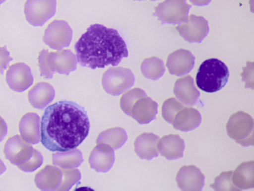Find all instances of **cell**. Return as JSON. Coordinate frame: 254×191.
<instances>
[{"mask_svg":"<svg viewBox=\"0 0 254 191\" xmlns=\"http://www.w3.org/2000/svg\"><path fill=\"white\" fill-rule=\"evenodd\" d=\"M41 124V143L52 152L76 148L88 136L90 127L84 108L66 100L47 107Z\"/></svg>","mask_w":254,"mask_h":191,"instance_id":"1","label":"cell"},{"mask_svg":"<svg viewBox=\"0 0 254 191\" xmlns=\"http://www.w3.org/2000/svg\"><path fill=\"white\" fill-rule=\"evenodd\" d=\"M74 49L80 65L92 69L117 66L128 55L126 43L118 31L100 24L91 25Z\"/></svg>","mask_w":254,"mask_h":191,"instance_id":"2","label":"cell"},{"mask_svg":"<svg viewBox=\"0 0 254 191\" xmlns=\"http://www.w3.org/2000/svg\"><path fill=\"white\" fill-rule=\"evenodd\" d=\"M3 153L12 164L25 172H32L43 162L41 153L25 142L19 135L9 137L6 141Z\"/></svg>","mask_w":254,"mask_h":191,"instance_id":"3","label":"cell"},{"mask_svg":"<svg viewBox=\"0 0 254 191\" xmlns=\"http://www.w3.org/2000/svg\"><path fill=\"white\" fill-rule=\"evenodd\" d=\"M77 64L76 56L68 49L55 52L43 49L39 52L38 57L40 75L45 79L52 78L55 72L68 75L76 69Z\"/></svg>","mask_w":254,"mask_h":191,"instance_id":"4","label":"cell"},{"mask_svg":"<svg viewBox=\"0 0 254 191\" xmlns=\"http://www.w3.org/2000/svg\"><path fill=\"white\" fill-rule=\"evenodd\" d=\"M229 76V69L223 62L217 59H209L200 64L196 75V83L204 92H215L225 86Z\"/></svg>","mask_w":254,"mask_h":191,"instance_id":"5","label":"cell"},{"mask_svg":"<svg viewBox=\"0 0 254 191\" xmlns=\"http://www.w3.org/2000/svg\"><path fill=\"white\" fill-rule=\"evenodd\" d=\"M228 135L243 147L253 146L254 121L248 113L240 111L232 114L226 125Z\"/></svg>","mask_w":254,"mask_h":191,"instance_id":"6","label":"cell"},{"mask_svg":"<svg viewBox=\"0 0 254 191\" xmlns=\"http://www.w3.org/2000/svg\"><path fill=\"white\" fill-rule=\"evenodd\" d=\"M135 77L131 70L121 66L110 67L103 74L102 85L108 94L119 96L131 88Z\"/></svg>","mask_w":254,"mask_h":191,"instance_id":"7","label":"cell"},{"mask_svg":"<svg viewBox=\"0 0 254 191\" xmlns=\"http://www.w3.org/2000/svg\"><path fill=\"white\" fill-rule=\"evenodd\" d=\"M191 7L186 0H165L154 8L153 15L157 17L162 25H175L187 21Z\"/></svg>","mask_w":254,"mask_h":191,"instance_id":"8","label":"cell"},{"mask_svg":"<svg viewBox=\"0 0 254 191\" xmlns=\"http://www.w3.org/2000/svg\"><path fill=\"white\" fill-rule=\"evenodd\" d=\"M72 37V30L64 20H54L45 30L43 42L50 48L57 51L69 46Z\"/></svg>","mask_w":254,"mask_h":191,"instance_id":"9","label":"cell"},{"mask_svg":"<svg viewBox=\"0 0 254 191\" xmlns=\"http://www.w3.org/2000/svg\"><path fill=\"white\" fill-rule=\"evenodd\" d=\"M56 0H27L24 12L27 21L34 26H42L56 12Z\"/></svg>","mask_w":254,"mask_h":191,"instance_id":"10","label":"cell"},{"mask_svg":"<svg viewBox=\"0 0 254 191\" xmlns=\"http://www.w3.org/2000/svg\"><path fill=\"white\" fill-rule=\"evenodd\" d=\"M180 35L189 43H199L209 32L208 21L201 16L190 14L187 22L176 27Z\"/></svg>","mask_w":254,"mask_h":191,"instance_id":"11","label":"cell"},{"mask_svg":"<svg viewBox=\"0 0 254 191\" xmlns=\"http://www.w3.org/2000/svg\"><path fill=\"white\" fill-rule=\"evenodd\" d=\"M30 67L23 62L12 64L5 74V81L9 88L17 92H22L33 83Z\"/></svg>","mask_w":254,"mask_h":191,"instance_id":"12","label":"cell"},{"mask_svg":"<svg viewBox=\"0 0 254 191\" xmlns=\"http://www.w3.org/2000/svg\"><path fill=\"white\" fill-rule=\"evenodd\" d=\"M204 176L194 165L180 168L176 177L178 187L182 191H201L204 185Z\"/></svg>","mask_w":254,"mask_h":191,"instance_id":"13","label":"cell"},{"mask_svg":"<svg viewBox=\"0 0 254 191\" xmlns=\"http://www.w3.org/2000/svg\"><path fill=\"white\" fill-rule=\"evenodd\" d=\"M194 63L195 57L191 52L180 49L168 56L166 65L171 74L180 76L189 73Z\"/></svg>","mask_w":254,"mask_h":191,"instance_id":"14","label":"cell"},{"mask_svg":"<svg viewBox=\"0 0 254 191\" xmlns=\"http://www.w3.org/2000/svg\"><path fill=\"white\" fill-rule=\"evenodd\" d=\"M115 160L114 149L108 144L100 143L91 151L88 158L90 168L97 172L106 173Z\"/></svg>","mask_w":254,"mask_h":191,"instance_id":"15","label":"cell"},{"mask_svg":"<svg viewBox=\"0 0 254 191\" xmlns=\"http://www.w3.org/2000/svg\"><path fill=\"white\" fill-rule=\"evenodd\" d=\"M173 93L182 103L193 106L198 101L200 92L196 88L193 78L187 75L178 79L174 86Z\"/></svg>","mask_w":254,"mask_h":191,"instance_id":"16","label":"cell"},{"mask_svg":"<svg viewBox=\"0 0 254 191\" xmlns=\"http://www.w3.org/2000/svg\"><path fill=\"white\" fill-rule=\"evenodd\" d=\"M40 117L35 113L24 114L19 122V131L25 142L35 144L40 141Z\"/></svg>","mask_w":254,"mask_h":191,"instance_id":"17","label":"cell"},{"mask_svg":"<svg viewBox=\"0 0 254 191\" xmlns=\"http://www.w3.org/2000/svg\"><path fill=\"white\" fill-rule=\"evenodd\" d=\"M157 108L156 102L146 95L144 96L133 104L130 116L139 124H147L155 119Z\"/></svg>","mask_w":254,"mask_h":191,"instance_id":"18","label":"cell"},{"mask_svg":"<svg viewBox=\"0 0 254 191\" xmlns=\"http://www.w3.org/2000/svg\"><path fill=\"white\" fill-rule=\"evenodd\" d=\"M62 178L61 168L47 165L35 175L34 182L41 191H55L61 186Z\"/></svg>","mask_w":254,"mask_h":191,"instance_id":"19","label":"cell"},{"mask_svg":"<svg viewBox=\"0 0 254 191\" xmlns=\"http://www.w3.org/2000/svg\"><path fill=\"white\" fill-rule=\"evenodd\" d=\"M185 147L184 140L178 134L165 135L159 140L158 143L160 155L169 160L182 158Z\"/></svg>","mask_w":254,"mask_h":191,"instance_id":"20","label":"cell"},{"mask_svg":"<svg viewBox=\"0 0 254 191\" xmlns=\"http://www.w3.org/2000/svg\"><path fill=\"white\" fill-rule=\"evenodd\" d=\"M159 137L152 132H143L134 142V151L141 159L150 160L158 156Z\"/></svg>","mask_w":254,"mask_h":191,"instance_id":"21","label":"cell"},{"mask_svg":"<svg viewBox=\"0 0 254 191\" xmlns=\"http://www.w3.org/2000/svg\"><path fill=\"white\" fill-rule=\"evenodd\" d=\"M201 122V115L197 110L184 106L177 113L171 124L174 128L187 132L197 128Z\"/></svg>","mask_w":254,"mask_h":191,"instance_id":"22","label":"cell"},{"mask_svg":"<svg viewBox=\"0 0 254 191\" xmlns=\"http://www.w3.org/2000/svg\"><path fill=\"white\" fill-rule=\"evenodd\" d=\"M55 91L49 83L40 82L36 83L28 92V99L35 109L43 110L54 99Z\"/></svg>","mask_w":254,"mask_h":191,"instance_id":"23","label":"cell"},{"mask_svg":"<svg viewBox=\"0 0 254 191\" xmlns=\"http://www.w3.org/2000/svg\"><path fill=\"white\" fill-rule=\"evenodd\" d=\"M232 182L239 191L254 187V161L241 163L232 175Z\"/></svg>","mask_w":254,"mask_h":191,"instance_id":"24","label":"cell"},{"mask_svg":"<svg viewBox=\"0 0 254 191\" xmlns=\"http://www.w3.org/2000/svg\"><path fill=\"white\" fill-rule=\"evenodd\" d=\"M83 162L82 154L78 149L59 151L52 154L53 164L62 169L76 168Z\"/></svg>","mask_w":254,"mask_h":191,"instance_id":"25","label":"cell"},{"mask_svg":"<svg viewBox=\"0 0 254 191\" xmlns=\"http://www.w3.org/2000/svg\"><path fill=\"white\" fill-rule=\"evenodd\" d=\"M127 139L126 130L121 127H115L100 132L96 141L97 144L103 143L108 144L113 149H117L125 143Z\"/></svg>","mask_w":254,"mask_h":191,"instance_id":"26","label":"cell"},{"mask_svg":"<svg viewBox=\"0 0 254 191\" xmlns=\"http://www.w3.org/2000/svg\"><path fill=\"white\" fill-rule=\"evenodd\" d=\"M140 71L145 78L156 80L165 72L164 62L156 57L145 59L141 64Z\"/></svg>","mask_w":254,"mask_h":191,"instance_id":"27","label":"cell"},{"mask_svg":"<svg viewBox=\"0 0 254 191\" xmlns=\"http://www.w3.org/2000/svg\"><path fill=\"white\" fill-rule=\"evenodd\" d=\"M146 95L145 91L139 88H134L128 90L124 94L120 99L121 109L125 114L130 116L132 107L136 101Z\"/></svg>","mask_w":254,"mask_h":191,"instance_id":"28","label":"cell"},{"mask_svg":"<svg viewBox=\"0 0 254 191\" xmlns=\"http://www.w3.org/2000/svg\"><path fill=\"white\" fill-rule=\"evenodd\" d=\"M184 106L182 103L174 97L166 100L162 104L161 114L164 120L169 124L177 114Z\"/></svg>","mask_w":254,"mask_h":191,"instance_id":"29","label":"cell"},{"mask_svg":"<svg viewBox=\"0 0 254 191\" xmlns=\"http://www.w3.org/2000/svg\"><path fill=\"white\" fill-rule=\"evenodd\" d=\"M233 171H224L215 177L210 187L215 191H239L232 182Z\"/></svg>","mask_w":254,"mask_h":191,"instance_id":"30","label":"cell"},{"mask_svg":"<svg viewBox=\"0 0 254 191\" xmlns=\"http://www.w3.org/2000/svg\"><path fill=\"white\" fill-rule=\"evenodd\" d=\"M63 178L61 186L58 191H68L81 179V173L76 169H62Z\"/></svg>","mask_w":254,"mask_h":191,"instance_id":"31","label":"cell"},{"mask_svg":"<svg viewBox=\"0 0 254 191\" xmlns=\"http://www.w3.org/2000/svg\"><path fill=\"white\" fill-rule=\"evenodd\" d=\"M243 72L241 74L242 79L245 82V87L254 89V63L247 62V65L243 68Z\"/></svg>","mask_w":254,"mask_h":191,"instance_id":"32","label":"cell"},{"mask_svg":"<svg viewBox=\"0 0 254 191\" xmlns=\"http://www.w3.org/2000/svg\"><path fill=\"white\" fill-rule=\"evenodd\" d=\"M12 60L9 52L7 50L6 45L0 47V73L1 75H3L4 70Z\"/></svg>","mask_w":254,"mask_h":191,"instance_id":"33","label":"cell"},{"mask_svg":"<svg viewBox=\"0 0 254 191\" xmlns=\"http://www.w3.org/2000/svg\"><path fill=\"white\" fill-rule=\"evenodd\" d=\"M7 133V126L5 121L0 116V142L6 136Z\"/></svg>","mask_w":254,"mask_h":191,"instance_id":"34","label":"cell"},{"mask_svg":"<svg viewBox=\"0 0 254 191\" xmlns=\"http://www.w3.org/2000/svg\"><path fill=\"white\" fill-rule=\"evenodd\" d=\"M193 5L198 6L206 5L208 4L211 0H189Z\"/></svg>","mask_w":254,"mask_h":191,"instance_id":"35","label":"cell"},{"mask_svg":"<svg viewBox=\"0 0 254 191\" xmlns=\"http://www.w3.org/2000/svg\"><path fill=\"white\" fill-rule=\"evenodd\" d=\"M6 170V167L4 164V163L0 159V175L4 173Z\"/></svg>","mask_w":254,"mask_h":191,"instance_id":"36","label":"cell"},{"mask_svg":"<svg viewBox=\"0 0 254 191\" xmlns=\"http://www.w3.org/2000/svg\"><path fill=\"white\" fill-rule=\"evenodd\" d=\"M150 0L154 1V0Z\"/></svg>","mask_w":254,"mask_h":191,"instance_id":"37","label":"cell"}]
</instances>
